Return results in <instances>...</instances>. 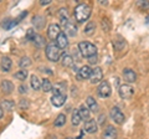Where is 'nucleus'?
Listing matches in <instances>:
<instances>
[{"instance_id":"19","label":"nucleus","mask_w":149,"mask_h":139,"mask_svg":"<svg viewBox=\"0 0 149 139\" xmlns=\"http://www.w3.org/2000/svg\"><path fill=\"white\" fill-rule=\"evenodd\" d=\"M30 83H31V87H32V88H34L35 91H39V90L41 88V81L39 80V77L35 76V75H32V76H31V81H30Z\"/></svg>"},{"instance_id":"5","label":"nucleus","mask_w":149,"mask_h":139,"mask_svg":"<svg viewBox=\"0 0 149 139\" xmlns=\"http://www.w3.org/2000/svg\"><path fill=\"white\" fill-rule=\"evenodd\" d=\"M118 93L120 96V98H123V99H129L130 97L133 96L134 93V88L130 85H128V83H124V85H122L119 87V91H118Z\"/></svg>"},{"instance_id":"2","label":"nucleus","mask_w":149,"mask_h":139,"mask_svg":"<svg viewBox=\"0 0 149 139\" xmlns=\"http://www.w3.org/2000/svg\"><path fill=\"white\" fill-rule=\"evenodd\" d=\"M45 52H46V57L52 62L58 61L60 56H61V49H60L55 42H50V44L46 45Z\"/></svg>"},{"instance_id":"10","label":"nucleus","mask_w":149,"mask_h":139,"mask_svg":"<svg viewBox=\"0 0 149 139\" xmlns=\"http://www.w3.org/2000/svg\"><path fill=\"white\" fill-rule=\"evenodd\" d=\"M91 75H92V68L90 66H82L77 73V78L78 80H87V78L91 77Z\"/></svg>"},{"instance_id":"38","label":"nucleus","mask_w":149,"mask_h":139,"mask_svg":"<svg viewBox=\"0 0 149 139\" xmlns=\"http://www.w3.org/2000/svg\"><path fill=\"white\" fill-rule=\"evenodd\" d=\"M146 24H147V25H149V15L147 16V19H146Z\"/></svg>"},{"instance_id":"11","label":"nucleus","mask_w":149,"mask_h":139,"mask_svg":"<svg viewBox=\"0 0 149 139\" xmlns=\"http://www.w3.org/2000/svg\"><path fill=\"white\" fill-rule=\"evenodd\" d=\"M123 77H124V81L128 82V85L129 83L136 82V80H137L136 72H134L133 70H130V68H124L123 70Z\"/></svg>"},{"instance_id":"33","label":"nucleus","mask_w":149,"mask_h":139,"mask_svg":"<svg viewBox=\"0 0 149 139\" xmlns=\"http://www.w3.org/2000/svg\"><path fill=\"white\" fill-rule=\"evenodd\" d=\"M13 106H14V103H11V102H9V101H4L3 102V107L5 109H10Z\"/></svg>"},{"instance_id":"35","label":"nucleus","mask_w":149,"mask_h":139,"mask_svg":"<svg viewBox=\"0 0 149 139\" xmlns=\"http://www.w3.org/2000/svg\"><path fill=\"white\" fill-rule=\"evenodd\" d=\"M51 3V0H40V4L41 5H47V4Z\"/></svg>"},{"instance_id":"37","label":"nucleus","mask_w":149,"mask_h":139,"mask_svg":"<svg viewBox=\"0 0 149 139\" xmlns=\"http://www.w3.org/2000/svg\"><path fill=\"white\" fill-rule=\"evenodd\" d=\"M3 114H4V112H3V109H1V107H0V118L3 117Z\"/></svg>"},{"instance_id":"22","label":"nucleus","mask_w":149,"mask_h":139,"mask_svg":"<svg viewBox=\"0 0 149 139\" xmlns=\"http://www.w3.org/2000/svg\"><path fill=\"white\" fill-rule=\"evenodd\" d=\"M87 106L88 108H90V111H97V108H98V104H97V102L95 101V98L93 97H87Z\"/></svg>"},{"instance_id":"29","label":"nucleus","mask_w":149,"mask_h":139,"mask_svg":"<svg viewBox=\"0 0 149 139\" xmlns=\"http://www.w3.org/2000/svg\"><path fill=\"white\" fill-rule=\"evenodd\" d=\"M95 30H96V25H95V22H92V21L88 22V24L86 25V27H85V32L87 35H92Z\"/></svg>"},{"instance_id":"6","label":"nucleus","mask_w":149,"mask_h":139,"mask_svg":"<svg viewBox=\"0 0 149 139\" xmlns=\"http://www.w3.org/2000/svg\"><path fill=\"white\" fill-rule=\"evenodd\" d=\"M65 101H66V95L61 93V92L57 91V90H55L54 96L51 97V102H52V104L55 107H61V106H63Z\"/></svg>"},{"instance_id":"7","label":"nucleus","mask_w":149,"mask_h":139,"mask_svg":"<svg viewBox=\"0 0 149 139\" xmlns=\"http://www.w3.org/2000/svg\"><path fill=\"white\" fill-rule=\"evenodd\" d=\"M111 118L114 120L117 124H122L124 120H125V117H124V114H123V112L120 111L118 107H113L111 109Z\"/></svg>"},{"instance_id":"17","label":"nucleus","mask_w":149,"mask_h":139,"mask_svg":"<svg viewBox=\"0 0 149 139\" xmlns=\"http://www.w3.org/2000/svg\"><path fill=\"white\" fill-rule=\"evenodd\" d=\"M78 112H80L81 118H82V119H85L86 122H87L88 119H90V113H91V111H90V108H87L85 104H82V106H81L80 109H78Z\"/></svg>"},{"instance_id":"15","label":"nucleus","mask_w":149,"mask_h":139,"mask_svg":"<svg viewBox=\"0 0 149 139\" xmlns=\"http://www.w3.org/2000/svg\"><path fill=\"white\" fill-rule=\"evenodd\" d=\"M63 26H65V34H66V35H68V36H74V35L77 34V27L74 26L73 22L67 21Z\"/></svg>"},{"instance_id":"25","label":"nucleus","mask_w":149,"mask_h":139,"mask_svg":"<svg viewBox=\"0 0 149 139\" xmlns=\"http://www.w3.org/2000/svg\"><path fill=\"white\" fill-rule=\"evenodd\" d=\"M32 22H34V25L36 26V27H39V29H41L44 25H45V19L42 16H35L34 19H32Z\"/></svg>"},{"instance_id":"24","label":"nucleus","mask_w":149,"mask_h":139,"mask_svg":"<svg viewBox=\"0 0 149 139\" xmlns=\"http://www.w3.org/2000/svg\"><path fill=\"white\" fill-rule=\"evenodd\" d=\"M66 123V115L65 114H58L55 119V127H62Z\"/></svg>"},{"instance_id":"4","label":"nucleus","mask_w":149,"mask_h":139,"mask_svg":"<svg viewBox=\"0 0 149 139\" xmlns=\"http://www.w3.org/2000/svg\"><path fill=\"white\" fill-rule=\"evenodd\" d=\"M97 93L101 98H107V97H109L111 93H112V88H111V85L108 81H102L100 83L98 88H97Z\"/></svg>"},{"instance_id":"1","label":"nucleus","mask_w":149,"mask_h":139,"mask_svg":"<svg viewBox=\"0 0 149 139\" xmlns=\"http://www.w3.org/2000/svg\"><path fill=\"white\" fill-rule=\"evenodd\" d=\"M74 19L78 22H85L91 16V6L88 4H80L74 9Z\"/></svg>"},{"instance_id":"34","label":"nucleus","mask_w":149,"mask_h":139,"mask_svg":"<svg viewBox=\"0 0 149 139\" xmlns=\"http://www.w3.org/2000/svg\"><path fill=\"white\" fill-rule=\"evenodd\" d=\"M88 62H90L91 65H95V63H97V55H96V56H92V57L88 58Z\"/></svg>"},{"instance_id":"27","label":"nucleus","mask_w":149,"mask_h":139,"mask_svg":"<svg viewBox=\"0 0 149 139\" xmlns=\"http://www.w3.org/2000/svg\"><path fill=\"white\" fill-rule=\"evenodd\" d=\"M34 42H35V45L37 46V47H44L45 46V39L41 35H36L35 39H34Z\"/></svg>"},{"instance_id":"36","label":"nucleus","mask_w":149,"mask_h":139,"mask_svg":"<svg viewBox=\"0 0 149 139\" xmlns=\"http://www.w3.org/2000/svg\"><path fill=\"white\" fill-rule=\"evenodd\" d=\"M19 91H20V93H25V92H26V87L25 86H20V87H19Z\"/></svg>"},{"instance_id":"39","label":"nucleus","mask_w":149,"mask_h":139,"mask_svg":"<svg viewBox=\"0 0 149 139\" xmlns=\"http://www.w3.org/2000/svg\"><path fill=\"white\" fill-rule=\"evenodd\" d=\"M66 139H73V138H66Z\"/></svg>"},{"instance_id":"8","label":"nucleus","mask_w":149,"mask_h":139,"mask_svg":"<svg viewBox=\"0 0 149 139\" xmlns=\"http://www.w3.org/2000/svg\"><path fill=\"white\" fill-rule=\"evenodd\" d=\"M102 80H103V72H102L101 67H95L92 70V75L90 77L91 83H93V85H96V83H101Z\"/></svg>"},{"instance_id":"30","label":"nucleus","mask_w":149,"mask_h":139,"mask_svg":"<svg viewBox=\"0 0 149 139\" xmlns=\"http://www.w3.org/2000/svg\"><path fill=\"white\" fill-rule=\"evenodd\" d=\"M19 65H20V67H27V66H30L31 65V60L29 58V57H22L21 60H20V62H19Z\"/></svg>"},{"instance_id":"13","label":"nucleus","mask_w":149,"mask_h":139,"mask_svg":"<svg viewBox=\"0 0 149 139\" xmlns=\"http://www.w3.org/2000/svg\"><path fill=\"white\" fill-rule=\"evenodd\" d=\"M83 131H86L87 133L90 134H93L97 132V122L95 119H88L87 122L85 123V129Z\"/></svg>"},{"instance_id":"31","label":"nucleus","mask_w":149,"mask_h":139,"mask_svg":"<svg viewBox=\"0 0 149 139\" xmlns=\"http://www.w3.org/2000/svg\"><path fill=\"white\" fill-rule=\"evenodd\" d=\"M35 36H36V34H35L34 29H29V30H27V34H26V39H27V40H30V41H34Z\"/></svg>"},{"instance_id":"16","label":"nucleus","mask_w":149,"mask_h":139,"mask_svg":"<svg viewBox=\"0 0 149 139\" xmlns=\"http://www.w3.org/2000/svg\"><path fill=\"white\" fill-rule=\"evenodd\" d=\"M0 87H1V91H3L5 95H10L11 92L14 91V85H13V82H10L9 80H4V81L1 82V85H0Z\"/></svg>"},{"instance_id":"14","label":"nucleus","mask_w":149,"mask_h":139,"mask_svg":"<svg viewBox=\"0 0 149 139\" xmlns=\"http://www.w3.org/2000/svg\"><path fill=\"white\" fill-rule=\"evenodd\" d=\"M56 45L58 46L60 49H66L67 45H68V41H67V35L65 34V32H61V34L58 35V38L56 39Z\"/></svg>"},{"instance_id":"3","label":"nucleus","mask_w":149,"mask_h":139,"mask_svg":"<svg viewBox=\"0 0 149 139\" xmlns=\"http://www.w3.org/2000/svg\"><path fill=\"white\" fill-rule=\"evenodd\" d=\"M78 49H80L82 56H85L87 58L97 55V47L93 44L88 42V41H81V42L78 44Z\"/></svg>"},{"instance_id":"23","label":"nucleus","mask_w":149,"mask_h":139,"mask_svg":"<svg viewBox=\"0 0 149 139\" xmlns=\"http://www.w3.org/2000/svg\"><path fill=\"white\" fill-rule=\"evenodd\" d=\"M81 115H80V112H78V109H74V112L72 113V124L73 126H78V124L81 123Z\"/></svg>"},{"instance_id":"9","label":"nucleus","mask_w":149,"mask_h":139,"mask_svg":"<svg viewBox=\"0 0 149 139\" xmlns=\"http://www.w3.org/2000/svg\"><path fill=\"white\" fill-rule=\"evenodd\" d=\"M61 29H60V26L57 24H51L47 29V36L50 40H56L58 38V35L61 34Z\"/></svg>"},{"instance_id":"28","label":"nucleus","mask_w":149,"mask_h":139,"mask_svg":"<svg viewBox=\"0 0 149 139\" xmlns=\"http://www.w3.org/2000/svg\"><path fill=\"white\" fill-rule=\"evenodd\" d=\"M27 77V71L26 70H21V71H17L15 73V78L19 81H25V78Z\"/></svg>"},{"instance_id":"32","label":"nucleus","mask_w":149,"mask_h":139,"mask_svg":"<svg viewBox=\"0 0 149 139\" xmlns=\"http://www.w3.org/2000/svg\"><path fill=\"white\" fill-rule=\"evenodd\" d=\"M17 21H13V20H8L6 22H4V29H10V27H13L14 25H16Z\"/></svg>"},{"instance_id":"20","label":"nucleus","mask_w":149,"mask_h":139,"mask_svg":"<svg viewBox=\"0 0 149 139\" xmlns=\"http://www.w3.org/2000/svg\"><path fill=\"white\" fill-rule=\"evenodd\" d=\"M61 61H62V66H65V67L73 66V58H72V56H70V55H63Z\"/></svg>"},{"instance_id":"26","label":"nucleus","mask_w":149,"mask_h":139,"mask_svg":"<svg viewBox=\"0 0 149 139\" xmlns=\"http://www.w3.org/2000/svg\"><path fill=\"white\" fill-rule=\"evenodd\" d=\"M137 6L141 9V10H143V11L149 10V1H147V0H138V1H137Z\"/></svg>"},{"instance_id":"18","label":"nucleus","mask_w":149,"mask_h":139,"mask_svg":"<svg viewBox=\"0 0 149 139\" xmlns=\"http://www.w3.org/2000/svg\"><path fill=\"white\" fill-rule=\"evenodd\" d=\"M11 60L9 58V57H3L1 58V70L4 72H9L10 71V68H11Z\"/></svg>"},{"instance_id":"21","label":"nucleus","mask_w":149,"mask_h":139,"mask_svg":"<svg viewBox=\"0 0 149 139\" xmlns=\"http://www.w3.org/2000/svg\"><path fill=\"white\" fill-rule=\"evenodd\" d=\"M41 88H42L44 92H51L52 91V85H51V82L47 80V78H44V80L41 81Z\"/></svg>"},{"instance_id":"12","label":"nucleus","mask_w":149,"mask_h":139,"mask_svg":"<svg viewBox=\"0 0 149 139\" xmlns=\"http://www.w3.org/2000/svg\"><path fill=\"white\" fill-rule=\"evenodd\" d=\"M117 138V129L113 126H108L103 132V139H116Z\"/></svg>"}]
</instances>
